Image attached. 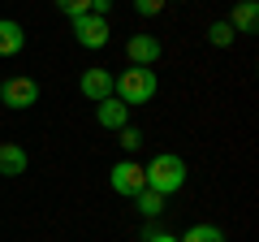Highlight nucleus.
I'll use <instances>...</instances> for the list:
<instances>
[{
  "mask_svg": "<svg viewBox=\"0 0 259 242\" xmlns=\"http://www.w3.org/2000/svg\"><path fill=\"white\" fill-rule=\"evenodd\" d=\"M156 91H160V78H156V69L130 65V69H121V74H112V95H117V100L125 104V108L156 100Z\"/></svg>",
  "mask_w": 259,
  "mask_h": 242,
  "instance_id": "f257e3e1",
  "label": "nucleus"
},
{
  "mask_svg": "<svg viewBox=\"0 0 259 242\" xmlns=\"http://www.w3.org/2000/svg\"><path fill=\"white\" fill-rule=\"evenodd\" d=\"M143 177H147V186L160 190V195H177V190L186 186V160L177 156V151H160V156H151L147 165H143Z\"/></svg>",
  "mask_w": 259,
  "mask_h": 242,
  "instance_id": "f03ea898",
  "label": "nucleus"
},
{
  "mask_svg": "<svg viewBox=\"0 0 259 242\" xmlns=\"http://www.w3.org/2000/svg\"><path fill=\"white\" fill-rule=\"evenodd\" d=\"M0 104H5V108H13V112L35 108V104H39V83H35V78H26V74L5 78V83H0Z\"/></svg>",
  "mask_w": 259,
  "mask_h": 242,
  "instance_id": "7ed1b4c3",
  "label": "nucleus"
},
{
  "mask_svg": "<svg viewBox=\"0 0 259 242\" xmlns=\"http://www.w3.org/2000/svg\"><path fill=\"white\" fill-rule=\"evenodd\" d=\"M69 26H74V39L82 48H91V52H100V48H108V18H95V13H82V18H69Z\"/></svg>",
  "mask_w": 259,
  "mask_h": 242,
  "instance_id": "20e7f679",
  "label": "nucleus"
},
{
  "mask_svg": "<svg viewBox=\"0 0 259 242\" xmlns=\"http://www.w3.org/2000/svg\"><path fill=\"white\" fill-rule=\"evenodd\" d=\"M108 186L117 190V195H125V199H134L143 186H147V177H143V165H134V160H117V165L108 169Z\"/></svg>",
  "mask_w": 259,
  "mask_h": 242,
  "instance_id": "39448f33",
  "label": "nucleus"
},
{
  "mask_svg": "<svg viewBox=\"0 0 259 242\" xmlns=\"http://www.w3.org/2000/svg\"><path fill=\"white\" fill-rule=\"evenodd\" d=\"M160 56H164V44H160L156 35H130V39H125V61H130V65L156 69Z\"/></svg>",
  "mask_w": 259,
  "mask_h": 242,
  "instance_id": "423d86ee",
  "label": "nucleus"
},
{
  "mask_svg": "<svg viewBox=\"0 0 259 242\" xmlns=\"http://www.w3.org/2000/svg\"><path fill=\"white\" fill-rule=\"evenodd\" d=\"M78 91H82L91 104L108 100V95H112V74H108V69H82V78H78Z\"/></svg>",
  "mask_w": 259,
  "mask_h": 242,
  "instance_id": "0eeeda50",
  "label": "nucleus"
},
{
  "mask_svg": "<svg viewBox=\"0 0 259 242\" xmlns=\"http://www.w3.org/2000/svg\"><path fill=\"white\" fill-rule=\"evenodd\" d=\"M95 126H104V130H121V126H130V108L117 100V95H108V100L95 104Z\"/></svg>",
  "mask_w": 259,
  "mask_h": 242,
  "instance_id": "6e6552de",
  "label": "nucleus"
},
{
  "mask_svg": "<svg viewBox=\"0 0 259 242\" xmlns=\"http://www.w3.org/2000/svg\"><path fill=\"white\" fill-rule=\"evenodd\" d=\"M26 165H30V156L22 143H0V177H22Z\"/></svg>",
  "mask_w": 259,
  "mask_h": 242,
  "instance_id": "1a4fd4ad",
  "label": "nucleus"
},
{
  "mask_svg": "<svg viewBox=\"0 0 259 242\" xmlns=\"http://www.w3.org/2000/svg\"><path fill=\"white\" fill-rule=\"evenodd\" d=\"M225 22L233 26V35H255V26H259V5H255V0H238L233 13H229Z\"/></svg>",
  "mask_w": 259,
  "mask_h": 242,
  "instance_id": "9d476101",
  "label": "nucleus"
},
{
  "mask_svg": "<svg viewBox=\"0 0 259 242\" xmlns=\"http://www.w3.org/2000/svg\"><path fill=\"white\" fill-rule=\"evenodd\" d=\"M26 48V26L13 18H0V56H18Z\"/></svg>",
  "mask_w": 259,
  "mask_h": 242,
  "instance_id": "9b49d317",
  "label": "nucleus"
},
{
  "mask_svg": "<svg viewBox=\"0 0 259 242\" xmlns=\"http://www.w3.org/2000/svg\"><path fill=\"white\" fill-rule=\"evenodd\" d=\"M177 242H225V229L212 225V221H199V225H190L186 233H177Z\"/></svg>",
  "mask_w": 259,
  "mask_h": 242,
  "instance_id": "f8f14e48",
  "label": "nucleus"
},
{
  "mask_svg": "<svg viewBox=\"0 0 259 242\" xmlns=\"http://www.w3.org/2000/svg\"><path fill=\"white\" fill-rule=\"evenodd\" d=\"M134 208H139V212L151 221V216H160V212H164V195H160V190H151V186H143L139 195H134Z\"/></svg>",
  "mask_w": 259,
  "mask_h": 242,
  "instance_id": "ddd939ff",
  "label": "nucleus"
},
{
  "mask_svg": "<svg viewBox=\"0 0 259 242\" xmlns=\"http://www.w3.org/2000/svg\"><path fill=\"white\" fill-rule=\"evenodd\" d=\"M233 39H238V35H233V26H229V22H225V18L207 26V44H212V48H229Z\"/></svg>",
  "mask_w": 259,
  "mask_h": 242,
  "instance_id": "4468645a",
  "label": "nucleus"
},
{
  "mask_svg": "<svg viewBox=\"0 0 259 242\" xmlns=\"http://www.w3.org/2000/svg\"><path fill=\"white\" fill-rule=\"evenodd\" d=\"M117 143H121L125 156H134V151L143 147V130H139V126H121V130H117Z\"/></svg>",
  "mask_w": 259,
  "mask_h": 242,
  "instance_id": "2eb2a0df",
  "label": "nucleus"
},
{
  "mask_svg": "<svg viewBox=\"0 0 259 242\" xmlns=\"http://www.w3.org/2000/svg\"><path fill=\"white\" fill-rule=\"evenodd\" d=\"M56 9L65 18H82V13H91V0H56Z\"/></svg>",
  "mask_w": 259,
  "mask_h": 242,
  "instance_id": "dca6fc26",
  "label": "nucleus"
},
{
  "mask_svg": "<svg viewBox=\"0 0 259 242\" xmlns=\"http://www.w3.org/2000/svg\"><path fill=\"white\" fill-rule=\"evenodd\" d=\"M160 9H164V0H134V13L139 18H156Z\"/></svg>",
  "mask_w": 259,
  "mask_h": 242,
  "instance_id": "f3484780",
  "label": "nucleus"
},
{
  "mask_svg": "<svg viewBox=\"0 0 259 242\" xmlns=\"http://www.w3.org/2000/svg\"><path fill=\"white\" fill-rule=\"evenodd\" d=\"M143 242H177V233H168V229H143Z\"/></svg>",
  "mask_w": 259,
  "mask_h": 242,
  "instance_id": "a211bd4d",
  "label": "nucleus"
},
{
  "mask_svg": "<svg viewBox=\"0 0 259 242\" xmlns=\"http://www.w3.org/2000/svg\"><path fill=\"white\" fill-rule=\"evenodd\" d=\"M108 9H112V0H91V13H95V18H108Z\"/></svg>",
  "mask_w": 259,
  "mask_h": 242,
  "instance_id": "6ab92c4d",
  "label": "nucleus"
},
{
  "mask_svg": "<svg viewBox=\"0 0 259 242\" xmlns=\"http://www.w3.org/2000/svg\"><path fill=\"white\" fill-rule=\"evenodd\" d=\"M0 83H5V78H0Z\"/></svg>",
  "mask_w": 259,
  "mask_h": 242,
  "instance_id": "aec40b11",
  "label": "nucleus"
},
{
  "mask_svg": "<svg viewBox=\"0 0 259 242\" xmlns=\"http://www.w3.org/2000/svg\"><path fill=\"white\" fill-rule=\"evenodd\" d=\"M164 5H168V0H164Z\"/></svg>",
  "mask_w": 259,
  "mask_h": 242,
  "instance_id": "412c9836",
  "label": "nucleus"
}]
</instances>
